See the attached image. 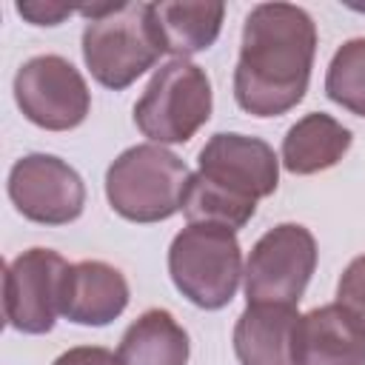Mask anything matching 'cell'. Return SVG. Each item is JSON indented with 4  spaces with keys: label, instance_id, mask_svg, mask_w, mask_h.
Listing matches in <instances>:
<instances>
[{
    "label": "cell",
    "instance_id": "cell-4",
    "mask_svg": "<svg viewBox=\"0 0 365 365\" xmlns=\"http://www.w3.org/2000/svg\"><path fill=\"white\" fill-rule=\"evenodd\" d=\"M242 248L237 231L208 222H188L168 248L174 288L197 308H225L242 279Z\"/></svg>",
    "mask_w": 365,
    "mask_h": 365
},
{
    "label": "cell",
    "instance_id": "cell-10",
    "mask_svg": "<svg viewBox=\"0 0 365 365\" xmlns=\"http://www.w3.org/2000/svg\"><path fill=\"white\" fill-rule=\"evenodd\" d=\"M197 163V174L205 182L254 205L262 197H271L279 182V157L274 148L259 137L237 131L214 134L200 148Z\"/></svg>",
    "mask_w": 365,
    "mask_h": 365
},
{
    "label": "cell",
    "instance_id": "cell-1",
    "mask_svg": "<svg viewBox=\"0 0 365 365\" xmlns=\"http://www.w3.org/2000/svg\"><path fill=\"white\" fill-rule=\"evenodd\" d=\"M317 23L294 3H259L248 11L234 68V100L251 117H279L308 91Z\"/></svg>",
    "mask_w": 365,
    "mask_h": 365
},
{
    "label": "cell",
    "instance_id": "cell-13",
    "mask_svg": "<svg viewBox=\"0 0 365 365\" xmlns=\"http://www.w3.org/2000/svg\"><path fill=\"white\" fill-rule=\"evenodd\" d=\"M297 305H248L234 325L240 365H294Z\"/></svg>",
    "mask_w": 365,
    "mask_h": 365
},
{
    "label": "cell",
    "instance_id": "cell-5",
    "mask_svg": "<svg viewBox=\"0 0 365 365\" xmlns=\"http://www.w3.org/2000/svg\"><path fill=\"white\" fill-rule=\"evenodd\" d=\"M214 94L205 68L191 60H168L154 71L134 106V125L157 145L188 143L211 117Z\"/></svg>",
    "mask_w": 365,
    "mask_h": 365
},
{
    "label": "cell",
    "instance_id": "cell-12",
    "mask_svg": "<svg viewBox=\"0 0 365 365\" xmlns=\"http://www.w3.org/2000/svg\"><path fill=\"white\" fill-rule=\"evenodd\" d=\"M128 305V282L120 268L103 259H83L66 268L60 285V314L68 322L103 328Z\"/></svg>",
    "mask_w": 365,
    "mask_h": 365
},
{
    "label": "cell",
    "instance_id": "cell-18",
    "mask_svg": "<svg viewBox=\"0 0 365 365\" xmlns=\"http://www.w3.org/2000/svg\"><path fill=\"white\" fill-rule=\"evenodd\" d=\"M336 302L365 325V254L354 257L342 271L336 285Z\"/></svg>",
    "mask_w": 365,
    "mask_h": 365
},
{
    "label": "cell",
    "instance_id": "cell-9",
    "mask_svg": "<svg viewBox=\"0 0 365 365\" xmlns=\"http://www.w3.org/2000/svg\"><path fill=\"white\" fill-rule=\"evenodd\" d=\"M68 262L51 248L17 254L3 274L6 322L20 334H48L60 314V285Z\"/></svg>",
    "mask_w": 365,
    "mask_h": 365
},
{
    "label": "cell",
    "instance_id": "cell-7",
    "mask_svg": "<svg viewBox=\"0 0 365 365\" xmlns=\"http://www.w3.org/2000/svg\"><path fill=\"white\" fill-rule=\"evenodd\" d=\"M14 100L23 117L46 131H71L91 111L83 74L60 54H37L14 74Z\"/></svg>",
    "mask_w": 365,
    "mask_h": 365
},
{
    "label": "cell",
    "instance_id": "cell-14",
    "mask_svg": "<svg viewBox=\"0 0 365 365\" xmlns=\"http://www.w3.org/2000/svg\"><path fill=\"white\" fill-rule=\"evenodd\" d=\"M351 140V128H345L339 120L322 111H311L285 131L279 160L291 174H319L334 168L348 154Z\"/></svg>",
    "mask_w": 365,
    "mask_h": 365
},
{
    "label": "cell",
    "instance_id": "cell-2",
    "mask_svg": "<svg viewBox=\"0 0 365 365\" xmlns=\"http://www.w3.org/2000/svg\"><path fill=\"white\" fill-rule=\"evenodd\" d=\"M80 14H86L83 60L91 77L111 91L128 88L165 54L151 3L80 6Z\"/></svg>",
    "mask_w": 365,
    "mask_h": 365
},
{
    "label": "cell",
    "instance_id": "cell-8",
    "mask_svg": "<svg viewBox=\"0 0 365 365\" xmlns=\"http://www.w3.org/2000/svg\"><path fill=\"white\" fill-rule=\"evenodd\" d=\"M9 200L37 225H68L86 208V182L54 154H26L9 171Z\"/></svg>",
    "mask_w": 365,
    "mask_h": 365
},
{
    "label": "cell",
    "instance_id": "cell-19",
    "mask_svg": "<svg viewBox=\"0 0 365 365\" xmlns=\"http://www.w3.org/2000/svg\"><path fill=\"white\" fill-rule=\"evenodd\" d=\"M54 365H123V362L108 348H100V345H77V348L63 351L54 359Z\"/></svg>",
    "mask_w": 365,
    "mask_h": 365
},
{
    "label": "cell",
    "instance_id": "cell-11",
    "mask_svg": "<svg viewBox=\"0 0 365 365\" xmlns=\"http://www.w3.org/2000/svg\"><path fill=\"white\" fill-rule=\"evenodd\" d=\"M294 365H365V325L339 302L299 314Z\"/></svg>",
    "mask_w": 365,
    "mask_h": 365
},
{
    "label": "cell",
    "instance_id": "cell-6",
    "mask_svg": "<svg viewBox=\"0 0 365 365\" xmlns=\"http://www.w3.org/2000/svg\"><path fill=\"white\" fill-rule=\"evenodd\" d=\"M317 268V240L299 222L268 228L251 248L242 271L248 305H297Z\"/></svg>",
    "mask_w": 365,
    "mask_h": 365
},
{
    "label": "cell",
    "instance_id": "cell-15",
    "mask_svg": "<svg viewBox=\"0 0 365 365\" xmlns=\"http://www.w3.org/2000/svg\"><path fill=\"white\" fill-rule=\"evenodd\" d=\"M154 26L163 40V48L174 60H188L197 51H205L217 43L225 6L222 3H151Z\"/></svg>",
    "mask_w": 365,
    "mask_h": 365
},
{
    "label": "cell",
    "instance_id": "cell-20",
    "mask_svg": "<svg viewBox=\"0 0 365 365\" xmlns=\"http://www.w3.org/2000/svg\"><path fill=\"white\" fill-rule=\"evenodd\" d=\"M17 11L34 26H57V23H63L68 14H74L80 9L60 6V3H17Z\"/></svg>",
    "mask_w": 365,
    "mask_h": 365
},
{
    "label": "cell",
    "instance_id": "cell-16",
    "mask_svg": "<svg viewBox=\"0 0 365 365\" xmlns=\"http://www.w3.org/2000/svg\"><path fill=\"white\" fill-rule=\"evenodd\" d=\"M123 365H188V334L165 308L143 311L123 334Z\"/></svg>",
    "mask_w": 365,
    "mask_h": 365
},
{
    "label": "cell",
    "instance_id": "cell-17",
    "mask_svg": "<svg viewBox=\"0 0 365 365\" xmlns=\"http://www.w3.org/2000/svg\"><path fill=\"white\" fill-rule=\"evenodd\" d=\"M325 94L345 111L365 117V37L345 40L325 71Z\"/></svg>",
    "mask_w": 365,
    "mask_h": 365
},
{
    "label": "cell",
    "instance_id": "cell-3",
    "mask_svg": "<svg viewBox=\"0 0 365 365\" xmlns=\"http://www.w3.org/2000/svg\"><path fill=\"white\" fill-rule=\"evenodd\" d=\"M191 171L157 143L125 148L106 171L108 205L128 222H163L182 208Z\"/></svg>",
    "mask_w": 365,
    "mask_h": 365
}]
</instances>
